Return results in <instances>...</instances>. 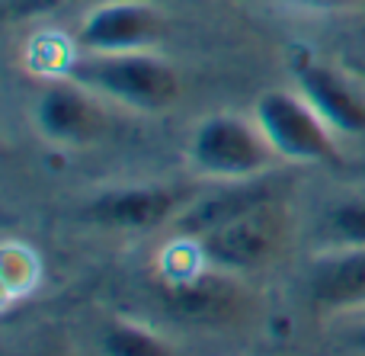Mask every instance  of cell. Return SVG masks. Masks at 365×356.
Here are the masks:
<instances>
[{
	"label": "cell",
	"instance_id": "obj_1",
	"mask_svg": "<svg viewBox=\"0 0 365 356\" xmlns=\"http://www.w3.org/2000/svg\"><path fill=\"white\" fill-rule=\"evenodd\" d=\"M64 77L135 113H164L182 93L177 68L154 51H81L64 68Z\"/></svg>",
	"mask_w": 365,
	"mask_h": 356
},
{
	"label": "cell",
	"instance_id": "obj_2",
	"mask_svg": "<svg viewBox=\"0 0 365 356\" xmlns=\"http://www.w3.org/2000/svg\"><path fill=\"white\" fill-rule=\"evenodd\" d=\"M292 238V215L282 199H266L192 238L205 263L227 273H253L279 260Z\"/></svg>",
	"mask_w": 365,
	"mask_h": 356
},
{
	"label": "cell",
	"instance_id": "obj_3",
	"mask_svg": "<svg viewBox=\"0 0 365 356\" xmlns=\"http://www.w3.org/2000/svg\"><path fill=\"white\" fill-rule=\"evenodd\" d=\"M189 164L199 177L218 183H244L257 180L276 161V151L266 141L257 119H240L231 113H218L202 119L189 138Z\"/></svg>",
	"mask_w": 365,
	"mask_h": 356
},
{
	"label": "cell",
	"instance_id": "obj_4",
	"mask_svg": "<svg viewBox=\"0 0 365 356\" xmlns=\"http://www.w3.org/2000/svg\"><path fill=\"white\" fill-rule=\"evenodd\" d=\"M253 119L263 128L276 158L298 164H343V151L324 116L292 90H266L253 103Z\"/></svg>",
	"mask_w": 365,
	"mask_h": 356
},
{
	"label": "cell",
	"instance_id": "obj_5",
	"mask_svg": "<svg viewBox=\"0 0 365 356\" xmlns=\"http://www.w3.org/2000/svg\"><path fill=\"white\" fill-rule=\"evenodd\" d=\"M237 276L240 273H227L205 263L186 276L160 283V305L173 321H182V325H237L240 318L250 315V293Z\"/></svg>",
	"mask_w": 365,
	"mask_h": 356
},
{
	"label": "cell",
	"instance_id": "obj_6",
	"mask_svg": "<svg viewBox=\"0 0 365 356\" xmlns=\"http://www.w3.org/2000/svg\"><path fill=\"white\" fill-rule=\"evenodd\" d=\"M167 32L170 23L154 0H103L77 26V49L96 55L151 51Z\"/></svg>",
	"mask_w": 365,
	"mask_h": 356
},
{
	"label": "cell",
	"instance_id": "obj_7",
	"mask_svg": "<svg viewBox=\"0 0 365 356\" xmlns=\"http://www.w3.org/2000/svg\"><path fill=\"white\" fill-rule=\"evenodd\" d=\"M192 190L186 186H122L96 196L87 205V218L103 228L115 231H151L167 225L170 218H180L192 205Z\"/></svg>",
	"mask_w": 365,
	"mask_h": 356
},
{
	"label": "cell",
	"instance_id": "obj_8",
	"mask_svg": "<svg viewBox=\"0 0 365 356\" xmlns=\"http://www.w3.org/2000/svg\"><path fill=\"white\" fill-rule=\"evenodd\" d=\"M295 81L298 93L324 116V122L336 135H362L365 138V90L359 87V81L308 55L295 64Z\"/></svg>",
	"mask_w": 365,
	"mask_h": 356
},
{
	"label": "cell",
	"instance_id": "obj_9",
	"mask_svg": "<svg viewBox=\"0 0 365 356\" xmlns=\"http://www.w3.org/2000/svg\"><path fill=\"white\" fill-rule=\"evenodd\" d=\"M103 103L106 100H100L93 90L64 77L61 83L45 87V93L38 96L36 122L45 138L58 141V145H83L106 128Z\"/></svg>",
	"mask_w": 365,
	"mask_h": 356
},
{
	"label": "cell",
	"instance_id": "obj_10",
	"mask_svg": "<svg viewBox=\"0 0 365 356\" xmlns=\"http://www.w3.org/2000/svg\"><path fill=\"white\" fill-rule=\"evenodd\" d=\"M308 299L321 312L365 305V248L324 254L308 280Z\"/></svg>",
	"mask_w": 365,
	"mask_h": 356
},
{
	"label": "cell",
	"instance_id": "obj_11",
	"mask_svg": "<svg viewBox=\"0 0 365 356\" xmlns=\"http://www.w3.org/2000/svg\"><path fill=\"white\" fill-rule=\"evenodd\" d=\"M314 241L324 254L365 248V196L334 199L317 218Z\"/></svg>",
	"mask_w": 365,
	"mask_h": 356
},
{
	"label": "cell",
	"instance_id": "obj_12",
	"mask_svg": "<svg viewBox=\"0 0 365 356\" xmlns=\"http://www.w3.org/2000/svg\"><path fill=\"white\" fill-rule=\"evenodd\" d=\"M103 350L106 356H177L173 347L158 334L138 325H125V321H115L103 331Z\"/></svg>",
	"mask_w": 365,
	"mask_h": 356
},
{
	"label": "cell",
	"instance_id": "obj_13",
	"mask_svg": "<svg viewBox=\"0 0 365 356\" xmlns=\"http://www.w3.org/2000/svg\"><path fill=\"white\" fill-rule=\"evenodd\" d=\"M0 280H4L6 302H13L16 295H26L38 280V263L26 244H4V257H0Z\"/></svg>",
	"mask_w": 365,
	"mask_h": 356
},
{
	"label": "cell",
	"instance_id": "obj_14",
	"mask_svg": "<svg viewBox=\"0 0 365 356\" xmlns=\"http://www.w3.org/2000/svg\"><path fill=\"white\" fill-rule=\"evenodd\" d=\"M282 4L298 6V10H311V13H340V10L362 6V0H282Z\"/></svg>",
	"mask_w": 365,
	"mask_h": 356
},
{
	"label": "cell",
	"instance_id": "obj_15",
	"mask_svg": "<svg viewBox=\"0 0 365 356\" xmlns=\"http://www.w3.org/2000/svg\"><path fill=\"white\" fill-rule=\"evenodd\" d=\"M13 356H68V353H64L61 350V347H55V344H45V347H29V350H26V347H23V350H19V353H13Z\"/></svg>",
	"mask_w": 365,
	"mask_h": 356
},
{
	"label": "cell",
	"instance_id": "obj_16",
	"mask_svg": "<svg viewBox=\"0 0 365 356\" xmlns=\"http://www.w3.org/2000/svg\"><path fill=\"white\" fill-rule=\"evenodd\" d=\"M349 344H353L356 350H365V325H362V327H356L353 337H349Z\"/></svg>",
	"mask_w": 365,
	"mask_h": 356
}]
</instances>
